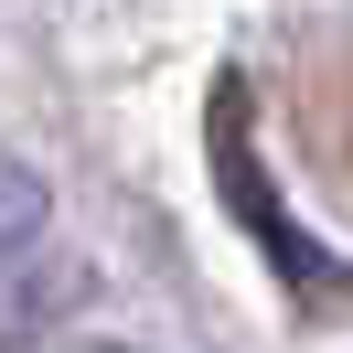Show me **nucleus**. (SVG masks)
I'll return each instance as SVG.
<instances>
[{"label": "nucleus", "instance_id": "obj_2", "mask_svg": "<svg viewBox=\"0 0 353 353\" xmlns=\"http://www.w3.org/2000/svg\"><path fill=\"white\" fill-rule=\"evenodd\" d=\"M32 225H43V182L0 150V236H32Z\"/></svg>", "mask_w": 353, "mask_h": 353}, {"label": "nucleus", "instance_id": "obj_1", "mask_svg": "<svg viewBox=\"0 0 353 353\" xmlns=\"http://www.w3.org/2000/svg\"><path fill=\"white\" fill-rule=\"evenodd\" d=\"M214 172H225V193H236L246 236H257V246H268V257H279V268H289L300 289H321V279H332V257L289 236L279 193H268V172H257V139H246V97H236V86H214Z\"/></svg>", "mask_w": 353, "mask_h": 353}]
</instances>
